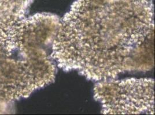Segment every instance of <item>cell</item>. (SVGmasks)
I'll list each match as a JSON object with an SVG mask.
<instances>
[{"label": "cell", "instance_id": "cell-2", "mask_svg": "<svg viewBox=\"0 0 155 115\" xmlns=\"http://www.w3.org/2000/svg\"><path fill=\"white\" fill-rule=\"evenodd\" d=\"M60 23L55 15L38 13L0 23V113L54 80L53 45Z\"/></svg>", "mask_w": 155, "mask_h": 115}, {"label": "cell", "instance_id": "cell-4", "mask_svg": "<svg viewBox=\"0 0 155 115\" xmlns=\"http://www.w3.org/2000/svg\"><path fill=\"white\" fill-rule=\"evenodd\" d=\"M32 0H0V23L16 21L23 17Z\"/></svg>", "mask_w": 155, "mask_h": 115}, {"label": "cell", "instance_id": "cell-1", "mask_svg": "<svg viewBox=\"0 0 155 115\" xmlns=\"http://www.w3.org/2000/svg\"><path fill=\"white\" fill-rule=\"evenodd\" d=\"M151 0H77L62 20L53 45L59 67L87 79H115L154 67Z\"/></svg>", "mask_w": 155, "mask_h": 115}, {"label": "cell", "instance_id": "cell-3", "mask_svg": "<svg viewBox=\"0 0 155 115\" xmlns=\"http://www.w3.org/2000/svg\"><path fill=\"white\" fill-rule=\"evenodd\" d=\"M155 82L150 79H110L94 88L106 115L155 114Z\"/></svg>", "mask_w": 155, "mask_h": 115}]
</instances>
